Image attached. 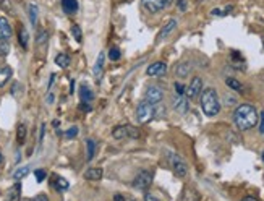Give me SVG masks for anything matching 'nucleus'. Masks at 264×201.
Wrapping results in <instances>:
<instances>
[{
  "label": "nucleus",
  "mask_w": 264,
  "mask_h": 201,
  "mask_svg": "<svg viewBox=\"0 0 264 201\" xmlns=\"http://www.w3.org/2000/svg\"><path fill=\"white\" fill-rule=\"evenodd\" d=\"M178 8H180L182 10V12H185V10H187V0H178Z\"/></svg>",
  "instance_id": "58836bf2"
},
{
  "label": "nucleus",
  "mask_w": 264,
  "mask_h": 201,
  "mask_svg": "<svg viewBox=\"0 0 264 201\" xmlns=\"http://www.w3.org/2000/svg\"><path fill=\"white\" fill-rule=\"evenodd\" d=\"M26 133H28L26 125L21 124V125L18 127V130H17V143H18V145H23V143H24V140H26Z\"/></svg>",
  "instance_id": "b1692460"
},
{
  "label": "nucleus",
  "mask_w": 264,
  "mask_h": 201,
  "mask_svg": "<svg viewBox=\"0 0 264 201\" xmlns=\"http://www.w3.org/2000/svg\"><path fill=\"white\" fill-rule=\"evenodd\" d=\"M56 63L58 67L67 68L70 65V57L67 55V54H58V55L56 57Z\"/></svg>",
  "instance_id": "a878e982"
},
{
  "label": "nucleus",
  "mask_w": 264,
  "mask_h": 201,
  "mask_svg": "<svg viewBox=\"0 0 264 201\" xmlns=\"http://www.w3.org/2000/svg\"><path fill=\"white\" fill-rule=\"evenodd\" d=\"M34 175H36L38 182H42V180L47 177V172L44 169H36V170H34Z\"/></svg>",
  "instance_id": "72a5a7b5"
},
{
  "label": "nucleus",
  "mask_w": 264,
  "mask_h": 201,
  "mask_svg": "<svg viewBox=\"0 0 264 201\" xmlns=\"http://www.w3.org/2000/svg\"><path fill=\"white\" fill-rule=\"evenodd\" d=\"M175 91H177L178 96H183V94H185V91H187V88L183 86L182 83H175Z\"/></svg>",
  "instance_id": "4c0bfd02"
},
{
  "label": "nucleus",
  "mask_w": 264,
  "mask_h": 201,
  "mask_svg": "<svg viewBox=\"0 0 264 201\" xmlns=\"http://www.w3.org/2000/svg\"><path fill=\"white\" fill-rule=\"evenodd\" d=\"M173 107L180 112V114H185V112L188 110V97L183 94V96H178L173 99Z\"/></svg>",
  "instance_id": "f8f14e48"
},
{
  "label": "nucleus",
  "mask_w": 264,
  "mask_h": 201,
  "mask_svg": "<svg viewBox=\"0 0 264 201\" xmlns=\"http://www.w3.org/2000/svg\"><path fill=\"white\" fill-rule=\"evenodd\" d=\"M113 201H127V200L123 198L122 195H115V198H113Z\"/></svg>",
  "instance_id": "c03bdc74"
},
{
  "label": "nucleus",
  "mask_w": 264,
  "mask_h": 201,
  "mask_svg": "<svg viewBox=\"0 0 264 201\" xmlns=\"http://www.w3.org/2000/svg\"><path fill=\"white\" fill-rule=\"evenodd\" d=\"M47 33L46 31H39V34H38V41H36V44L38 46H41V44H44V42H47Z\"/></svg>",
  "instance_id": "c9c22d12"
},
{
  "label": "nucleus",
  "mask_w": 264,
  "mask_h": 201,
  "mask_svg": "<svg viewBox=\"0 0 264 201\" xmlns=\"http://www.w3.org/2000/svg\"><path fill=\"white\" fill-rule=\"evenodd\" d=\"M151 183H152V172L151 170H146V169L139 170L138 175L133 180V187L141 190V192H146V190L151 187Z\"/></svg>",
  "instance_id": "20e7f679"
},
{
  "label": "nucleus",
  "mask_w": 264,
  "mask_h": 201,
  "mask_svg": "<svg viewBox=\"0 0 264 201\" xmlns=\"http://www.w3.org/2000/svg\"><path fill=\"white\" fill-rule=\"evenodd\" d=\"M144 201H159V200L156 197H152L151 193H146V195H144Z\"/></svg>",
  "instance_id": "79ce46f5"
},
{
  "label": "nucleus",
  "mask_w": 264,
  "mask_h": 201,
  "mask_svg": "<svg viewBox=\"0 0 264 201\" xmlns=\"http://www.w3.org/2000/svg\"><path fill=\"white\" fill-rule=\"evenodd\" d=\"M38 7L34 3L31 5H28V15H29V21H31L33 26H36V23H38Z\"/></svg>",
  "instance_id": "4be33fe9"
},
{
  "label": "nucleus",
  "mask_w": 264,
  "mask_h": 201,
  "mask_svg": "<svg viewBox=\"0 0 264 201\" xmlns=\"http://www.w3.org/2000/svg\"><path fill=\"white\" fill-rule=\"evenodd\" d=\"M112 136L115 140H123V138H139V130L134 128L132 125H120L115 127L112 131Z\"/></svg>",
  "instance_id": "39448f33"
},
{
  "label": "nucleus",
  "mask_w": 264,
  "mask_h": 201,
  "mask_svg": "<svg viewBox=\"0 0 264 201\" xmlns=\"http://www.w3.org/2000/svg\"><path fill=\"white\" fill-rule=\"evenodd\" d=\"M28 174H29V167H28V165H24V167H19V169H17V170H15V174H13V179L17 180V182H19V180L26 177Z\"/></svg>",
  "instance_id": "393cba45"
},
{
  "label": "nucleus",
  "mask_w": 264,
  "mask_h": 201,
  "mask_svg": "<svg viewBox=\"0 0 264 201\" xmlns=\"http://www.w3.org/2000/svg\"><path fill=\"white\" fill-rule=\"evenodd\" d=\"M263 44H264V37H263Z\"/></svg>",
  "instance_id": "de8ad7c7"
},
{
  "label": "nucleus",
  "mask_w": 264,
  "mask_h": 201,
  "mask_svg": "<svg viewBox=\"0 0 264 201\" xmlns=\"http://www.w3.org/2000/svg\"><path fill=\"white\" fill-rule=\"evenodd\" d=\"M52 185L58 192H63V190L68 188V182L63 177H58V175H52Z\"/></svg>",
  "instance_id": "6ab92c4d"
},
{
  "label": "nucleus",
  "mask_w": 264,
  "mask_h": 201,
  "mask_svg": "<svg viewBox=\"0 0 264 201\" xmlns=\"http://www.w3.org/2000/svg\"><path fill=\"white\" fill-rule=\"evenodd\" d=\"M18 41H19V44H21V47L26 51L28 49V44H29V34H28V29L23 26H19V31H18Z\"/></svg>",
  "instance_id": "f3484780"
},
{
  "label": "nucleus",
  "mask_w": 264,
  "mask_h": 201,
  "mask_svg": "<svg viewBox=\"0 0 264 201\" xmlns=\"http://www.w3.org/2000/svg\"><path fill=\"white\" fill-rule=\"evenodd\" d=\"M190 65L188 63H180V65L177 67V76L178 78H185L188 76V73H190Z\"/></svg>",
  "instance_id": "bb28decb"
},
{
  "label": "nucleus",
  "mask_w": 264,
  "mask_h": 201,
  "mask_svg": "<svg viewBox=\"0 0 264 201\" xmlns=\"http://www.w3.org/2000/svg\"><path fill=\"white\" fill-rule=\"evenodd\" d=\"M34 201H49V198L46 197L44 193H39L36 198H34Z\"/></svg>",
  "instance_id": "a19ab883"
},
{
  "label": "nucleus",
  "mask_w": 264,
  "mask_h": 201,
  "mask_svg": "<svg viewBox=\"0 0 264 201\" xmlns=\"http://www.w3.org/2000/svg\"><path fill=\"white\" fill-rule=\"evenodd\" d=\"M89 102H81V110H91V106H88Z\"/></svg>",
  "instance_id": "37998d69"
},
{
  "label": "nucleus",
  "mask_w": 264,
  "mask_h": 201,
  "mask_svg": "<svg viewBox=\"0 0 264 201\" xmlns=\"http://www.w3.org/2000/svg\"><path fill=\"white\" fill-rule=\"evenodd\" d=\"M201 91H203V81H201V78L195 76V78L191 80L190 86L187 88L185 96L188 97V99H196V97L201 94Z\"/></svg>",
  "instance_id": "1a4fd4ad"
},
{
  "label": "nucleus",
  "mask_w": 264,
  "mask_h": 201,
  "mask_svg": "<svg viewBox=\"0 0 264 201\" xmlns=\"http://www.w3.org/2000/svg\"><path fill=\"white\" fill-rule=\"evenodd\" d=\"M19 197H21V185L19 182H17L12 188L7 192V197H5V201H19Z\"/></svg>",
  "instance_id": "ddd939ff"
},
{
  "label": "nucleus",
  "mask_w": 264,
  "mask_h": 201,
  "mask_svg": "<svg viewBox=\"0 0 264 201\" xmlns=\"http://www.w3.org/2000/svg\"><path fill=\"white\" fill-rule=\"evenodd\" d=\"M263 159H264V153H263Z\"/></svg>",
  "instance_id": "09e8293b"
},
{
  "label": "nucleus",
  "mask_w": 264,
  "mask_h": 201,
  "mask_svg": "<svg viewBox=\"0 0 264 201\" xmlns=\"http://www.w3.org/2000/svg\"><path fill=\"white\" fill-rule=\"evenodd\" d=\"M102 72H104V54L102 52H99V55H97V60H96V65H94V78L97 80V83L101 81V78H102Z\"/></svg>",
  "instance_id": "4468645a"
},
{
  "label": "nucleus",
  "mask_w": 264,
  "mask_h": 201,
  "mask_svg": "<svg viewBox=\"0 0 264 201\" xmlns=\"http://www.w3.org/2000/svg\"><path fill=\"white\" fill-rule=\"evenodd\" d=\"M175 28H177V19H170V21H167L166 26L162 28V31L159 33L157 41H164V39H166V37L169 36V34H170Z\"/></svg>",
  "instance_id": "2eb2a0df"
},
{
  "label": "nucleus",
  "mask_w": 264,
  "mask_h": 201,
  "mask_svg": "<svg viewBox=\"0 0 264 201\" xmlns=\"http://www.w3.org/2000/svg\"><path fill=\"white\" fill-rule=\"evenodd\" d=\"M62 10L67 15H75L78 12V0H62Z\"/></svg>",
  "instance_id": "dca6fc26"
},
{
  "label": "nucleus",
  "mask_w": 264,
  "mask_h": 201,
  "mask_svg": "<svg viewBox=\"0 0 264 201\" xmlns=\"http://www.w3.org/2000/svg\"><path fill=\"white\" fill-rule=\"evenodd\" d=\"M79 97H81V102H91L94 99V94L88 86L83 85L81 88H79Z\"/></svg>",
  "instance_id": "aec40b11"
},
{
  "label": "nucleus",
  "mask_w": 264,
  "mask_h": 201,
  "mask_svg": "<svg viewBox=\"0 0 264 201\" xmlns=\"http://www.w3.org/2000/svg\"><path fill=\"white\" fill-rule=\"evenodd\" d=\"M232 60H233V63H235V67H238V68H240V65H243V63H245L243 57H242L237 51L232 52Z\"/></svg>",
  "instance_id": "2f4dec72"
},
{
  "label": "nucleus",
  "mask_w": 264,
  "mask_h": 201,
  "mask_svg": "<svg viewBox=\"0 0 264 201\" xmlns=\"http://www.w3.org/2000/svg\"><path fill=\"white\" fill-rule=\"evenodd\" d=\"M170 3L172 0H143V8L149 13H159L166 10Z\"/></svg>",
  "instance_id": "0eeeda50"
},
{
  "label": "nucleus",
  "mask_w": 264,
  "mask_h": 201,
  "mask_svg": "<svg viewBox=\"0 0 264 201\" xmlns=\"http://www.w3.org/2000/svg\"><path fill=\"white\" fill-rule=\"evenodd\" d=\"M10 78H12V68H10V67H2V68H0V86L7 85Z\"/></svg>",
  "instance_id": "412c9836"
},
{
  "label": "nucleus",
  "mask_w": 264,
  "mask_h": 201,
  "mask_svg": "<svg viewBox=\"0 0 264 201\" xmlns=\"http://www.w3.org/2000/svg\"><path fill=\"white\" fill-rule=\"evenodd\" d=\"M8 52H10V46H8V42H7V41H0V57L8 55Z\"/></svg>",
  "instance_id": "473e14b6"
},
{
  "label": "nucleus",
  "mask_w": 264,
  "mask_h": 201,
  "mask_svg": "<svg viewBox=\"0 0 264 201\" xmlns=\"http://www.w3.org/2000/svg\"><path fill=\"white\" fill-rule=\"evenodd\" d=\"M156 117V106L149 104L146 101H141L136 107V119L139 124H148Z\"/></svg>",
  "instance_id": "7ed1b4c3"
},
{
  "label": "nucleus",
  "mask_w": 264,
  "mask_h": 201,
  "mask_svg": "<svg viewBox=\"0 0 264 201\" xmlns=\"http://www.w3.org/2000/svg\"><path fill=\"white\" fill-rule=\"evenodd\" d=\"M183 201H199V195L195 192V190L187 188L185 195H183Z\"/></svg>",
  "instance_id": "c85d7f7f"
},
{
  "label": "nucleus",
  "mask_w": 264,
  "mask_h": 201,
  "mask_svg": "<svg viewBox=\"0 0 264 201\" xmlns=\"http://www.w3.org/2000/svg\"><path fill=\"white\" fill-rule=\"evenodd\" d=\"M233 122L238 130H251L258 124V112L251 104H240L233 112Z\"/></svg>",
  "instance_id": "f257e3e1"
},
{
  "label": "nucleus",
  "mask_w": 264,
  "mask_h": 201,
  "mask_svg": "<svg viewBox=\"0 0 264 201\" xmlns=\"http://www.w3.org/2000/svg\"><path fill=\"white\" fill-rule=\"evenodd\" d=\"M3 163V156H2V153H0V164Z\"/></svg>",
  "instance_id": "49530a36"
},
{
  "label": "nucleus",
  "mask_w": 264,
  "mask_h": 201,
  "mask_svg": "<svg viewBox=\"0 0 264 201\" xmlns=\"http://www.w3.org/2000/svg\"><path fill=\"white\" fill-rule=\"evenodd\" d=\"M201 109L207 117H214L221 112V101L214 88H206L201 91Z\"/></svg>",
  "instance_id": "f03ea898"
},
{
  "label": "nucleus",
  "mask_w": 264,
  "mask_h": 201,
  "mask_svg": "<svg viewBox=\"0 0 264 201\" xmlns=\"http://www.w3.org/2000/svg\"><path fill=\"white\" fill-rule=\"evenodd\" d=\"M76 135H78V127H72V128H68L65 133L67 138H75Z\"/></svg>",
  "instance_id": "e433bc0d"
},
{
  "label": "nucleus",
  "mask_w": 264,
  "mask_h": 201,
  "mask_svg": "<svg viewBox=\"0 0 264 201\" xmlns=\"http://www.w3.org/2000/svg\"><path fill=\"white\" fill-rule=\"evenodd\" d=\"M13 34V29L10 26L8 19L0 17V41H8Z\"/></svg>",
  "instance_id": "9b49d317"
},
{
  "label": "nucleus",
  "mask_w": 264,
  "mask_h": 201,
  "mask_svg": "<svg viewBox=\"0 0 264 201\" xmlns=\"http://www.w3.org/2000/svg\"><path fill=\"white\" fill-rule=\"evenodd\" d=\"M72 34H73V37L76 39V42L83 41V33H81V28H79L78 24H73L72 26Z\"/></svg>",
  "instance_id": "c756f323"
},
{
  "label": "nucleus",
  "mask_w": 264,
  "mask_h": 201,
  "mask_svg": "<svg viewBox=\"0 0 264 201\" xmlns=\"http://www.w3.org/2000/svg\"><path fill=\"white\" fill-rule=\"evenodd\" d=\"M162 99H164V91H162L161 86L152 85V86H149L148 90H146V94H144V101L149 102V104L157 106V104H161Z\"/></svg>",
  "instance_id": "423d86ee"
},
{
  "label": "nucleus",
  "mask_w": 264,
  "mask_h": 201,
  "mask_svg": "<svg viewBox=\"0 0 264 201\" xmlns=\"http://www.w3.org/2000/svg\"><path fill=\"white\" fill-rule=\"evenodd\" d=\"M170 167L173 169L177 177H185L188 174V165L178 154H172L170 156Z\"/></svg>",
  "instance_id": "6e6552de"
},
{
  "label": "nucleus",
  "mask_w": 264,
  "mask_h": 201,
  "mask_svg": "<svg viewBox=\"0 0 264 201\" xmlns=\"http://www.w3.org/2000/svg\"><path fill=\"white\" fill-rule=\"evenodd\" d=\"M166 72H167V65L164 62H154L146 70L149 76H162V75H166Z\"/></svg>",
  "instance_id": "9d476101"
},
{
  "label": "nucleus",
  "mask_w": 264,
  "mask_h": 201,
  "mask_svg": "<svg viewBox=\"0 0 264 201\" xmlns=\"http://www.w3.org/2000/svg\"><path fill=\"white\" fill-rule=\"evenodd\" d=\"M102 169L101 167H91L89 170H86L84 174V179L86 180H101L102 179Z\"/></svg>",
  "instance_id": "a211bd4d"
},
{
  "label": "nucleus",
  "mask_w": 264,
  "mask_h": 201,
  "mask_svg": "<svg viewBox=\"0 0 264 201\" xmlns=\"http://www.w3.org/2000/svg\"><path fill=\"white\" fill-rule=\"evenodd\" d=\"M260 131L264 135V112H261V117H260Z\"/></svg>",
  "instance_id": "ea45409f"
},
{
  "label": "nucleus",
  "mask_w": 264,
  "mask_h": 201,
  "mask_svg": "<svg viewBox=\"0 0 264 201\" xmlns=\"http://www.w3.org/2000/svg\"><path fill=\"white\" fill-rule=\"evenodd\" d=\"M120 49L118 47H111V51H109V58H111L112 62H117L118 58H120Z\"/></svg>",
  "instance_id": "7c9ffc66"
},
{
  "label": "nucleus",
  "mask_w": 264,
  "mask_h": 201,
  "mask_svg": "<svg viewBox=\"0 0 264 201\" xmlns=\"http://www.w3.org/2000/svg\"><path fill=\"white\" fill-rule=\"evenodd\" d=\"M86 159L88 161H93L94 159V153H96V141L94 140H86Z\"/></svg>",
  "instance_id": "5701e85b"
},
{
  "label": "nucleus",
  "mask_w": 264,
  "mask_h": 201,
  "mask_svg": "<svg viewBox=\"0 0 264 201\" xmlns=\"http://www.w3.org/2000/svg\"><path fill=\"white\" fill-rule=\"evenodd\" d=\"M228 12H232V7H227L226 10L214 8V10H212V15H214V17H224V15H227Z\"/></svg>",
  "instance_id": "f704fd0d"
},
{
  "label": "nucleus",
  "mask_w": 264,
  "mask_h": 201,
  "mask_svg": "<svg viewBox=\"0 0 264 201\" xmlns=\"http://www.w3.org/2000/svg\"><path fill=\"white\" fill-rule=\"evenodd\" d=\"M226 85L230 88V90L233 91H242L243 90V86H242V83L240 81H237L235 78H227L226 80Z\"/></svg>",
  "instance_id": "cd10ccee"
},
{
  "label": "nucleus",
  "mask_w": 264,
  "mask_h": 201,
  "mask_svg": "<svg viewBox=\"0 0 264 201\" xmlns=\"http://www.w3.org/2000/svg\"><path fill=\"white\" fill-rule=\"evenodd\" d=\"M243 201H260V200H256V198H253V197H246V198H243Z\"/></svg>",
  "instance_id": "a18cd8bd"
}]
</instances>
